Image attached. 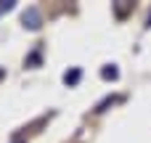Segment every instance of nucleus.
Instances as JSON below:
<instances>
[{"mask_svg": "<svg viewBox=\"0 0 151 143\" xmlns=\"http://www.w3.org/2000/svg\"><path fill=\"white\" fill-rule=\"evenodd\" d=\"M21 21H24V27L27 29H40V13H37V8H27L24 11V16H21Z\"/></svg>", "mask_w": 151, "mask_h": 143, "instance_id": "obj_1", "label": "nucleus"}, {"mask_svg": "<svg viewBox=\"0 0 151 143\" xmlns=\"http://www.w3.org/2000/svg\"><path fill=\"white\" fill-rule=\"evenodd\" d=\"M80 77H82V72L74 66V69H69V72L64 74V82H66V85H77V82H80Z\"/></svg>", "mask_w": 151, "mask_h": 143, "instance_id": "obj_2", "label": "nucleus"}, {"mask_svg": "<svg viewBox=\"0 0 151 143\" xmlns=\"http://www.w3.org/2000/svg\"><path fill=\"white\" fill-rule=\"evenodd\" d=\"M101 77H104V80H117V77H119V69H117L114 64H109V66L101 69Z\"/></svg>", "mask_w": 151, "mask_h": 143, "instance_id": "obj_3", "label": "nucleus"}, {"mask_svg": "<svg viewBox=\"0 0 151 143\" xmlns=\"http://www.w3.org/2000/svg\"><path fill=\"white\" fill-rule=\"evenodd\" d=\"M11 8H13V0H3L0 3V11H11Z\"/></svg>", "mask_w": 151, "mask_h": 143, "instance_id": "obj_4", "label": "nucleus"}, {"mask_svg": "<svg viewBox=\"0 0 151 143\" xmlns=\"http://www.w3.org/2000/svg\"><path fill=\"white\" fill-rule=\"evenodd\" d=\"M27 64H40V53H32V56L27 58Z\"/></svg>", "mask_w": 151, "mask_h": 143, "instance_id": "obj_5", "label": "nucleus"}, {"mask_svg": "<svg viewBox=\"0 0 151 143\" xmlns=\"http://www.w3.org/2000/svg\"><path fill=\"white\" fill-rule=\"evenodd\" d=\"M3 77H5V69H3V66H0V80H3Z\"/></svg>", "mask_w": 151, "mask_h": 143, "instance_id": "obj_6", "label": "nucleus"}, {"mask_svg": "<svg viewBox=\"0 0 151 143\" xmlns=\"http://www.w3.org/2000/svg\"><path fill=\"white\" fill-rule=\"evenodd\" d=\"M13 143H24V141H13Z\"/></svg>", "mask_w": 151, "mask_h": 143, "instance_id": "obj_7", "label": "nucleus"}, {"mask_svg": "<svg viewBox=\"0 0 151 143\" xmlns=\"http://www.w3.org/2000/svg\"><path fill=\"white\" fill-rule=\"evenodd\" d=\"M149 24H151V19H149Z\"/></svg>", "mask_w": 151, "mask_h": 143, "instance_id": "obj_8", "label": "nucleus"}]
</instances>
